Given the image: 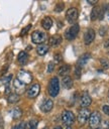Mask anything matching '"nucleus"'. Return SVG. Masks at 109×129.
I'll use <instances>...</instances> for the list:
<instances>
[{
    "mask_svg": "<svg viewBox=\"0 0 109 129\" xmlns=\"http://www.w3.org/2000/svg\"><path fill=\"white\" fill-rule=\"evenodd\" d=\"M60 92V81L57 77L50 79L48 83V94L50 97H57Z\"/></svg>",
    "mask_w": 109,
    "mask_h": 129,
    "instance_id": "nucleus-1",
    "label": "nucleus"
},
{
    "mask_svg": "<svg viewBox=\"0 0 109 129\" xmlns=\"http://www.w3.org/2000/svg\"><path fill=\"white\" fill-rule=\"evenodd\" d=\"M79 30H80V25L78 23H74L69 29H67V31L65 32V37L68 40H73L75 39L78 34H79Z\"/></svg>",
    "mask_w": 109,
    "mask_h": 129,
    "instance_id": "nucleus-2",
    "label": "nucleus"
},
{
    "mask_svg": "<svg viewBox=\"0 0 109 129\" xmlns=\"http://www.w3.org/2000/svg\"><path fill=\"white\" fill-rule=\"evenodd\" d=\"M62 121L66 126L70 127L71 125H73L75 123V115H74V113L72 111H69V110L64 111L63 114H62Z\"/></svg>",
    "mask_w": 109,
    "mask_h": 129,
    "instance_id": "nucleus-3",
    "label": "nucleus"
},
{
    "mask_svg": "<svg viewBox=\"0 0 109 129\" xmlns=\"http://www.w3.org/2000/svg\"><path fill=\"white\" fill-rule=\"evenodd\" d=\"M101 124V115L99 112L95 111L93 113H91L90 118H89V125L91 128L96 129L98 128V126Z\"/></svg>",
    "mask_w": 109,
    "mask_h": 129,
    "instance_id": "nucleus-4",
    "label": "nucleus"
},
{
    "mask_svg": "<svg viewBox=\"0 0 109 129\" xmlns=\"http://www.w3.org/2000/svg\"><path fill=\"white\" fill-rule=\"evenodd\" d=\"M46 39V34L45 32L39 31V30H35L34 32H32L31 34V40L33 43L36 44H42Z\"/></svg>",
    "mask_w": 109,
    "mask_h": 129,
    "instance_id": "nucleus-5",
    "label": "nucleus"
},
{
    "mask_svg": "<svg viewBox=\"0 0 109 129\" xmlns=\"http://www.w3.org/2000/svg\"><path fill=\"white\" fill-rule=\"evenodd\" d=\"M17 80L20 81V82H21L22 84H24V85H28V84H30L31 81H32V76H31L30 73L21 70V71H19L18 74H17Z\"/></svg>",
    "mask_w": 109,
    "mask_h": 129,
    "instance_id": "nucleus-6",
    "label": "nucleus"
},
{
    "mask_svg": "<svg viewBox=\"0 0 109 129\" xmlns=\"http://www.w3.org/2000/svg\"><path fill=\"white\" fill-rule=\"evenodd\" d=\"M78 14H79V12H78L77 8L72 7L70 9H68L67 12H66V19H67V21L69 23H75L76 20L78 19Z\"/></svg>",
    "mask_w": 109,
    "mask_h": 129,
    "instance_id": "nucleus-7",
    "label": "nucleus"
},
{
    "mask_svg": "<svg viewBox=\"0 0 109 129\" xmlns=\"http://www.w3.org/2000/svg\"><path fill=\"white\" fill-rule=\"evenodd\" d=\"M90 115H91V112L88 108H82L78 114V121L80 122V124H82V125L85 124L89 120Z\"/></svg>",
    "mask_w": 109,
    "mask_h": 129,
    "instance_id": "nucleus-8",
    "label": "nucleus"
},
{
    "mask_svg": "<svg viewBox=\"0 0 109 129\" xmlns=\"http://www.w3.org/2000/svg\"><path fill=\"white\" fill-rule=\"evenodd\" d=\"M39 92H40V85L37 84V83H35V84L31 85V86L27 89L26 94H27V97H28V98L33 99V98H35V97L38 96Z\"/></svg>",
    "mask_w": 109,
    "mask_h": 129,
    "instance_id": "nucleus-9",
    "label": "nucleus"
},
{
    "mask_svg": "<svg viewBox=\"0 0 109 129\" xmlns=\"http://www.w3.org/2000/svg\"><path fill=\"white\" fill-rule=\"evenodd\" d=\"M95 36H96L95 30H94L93 28H88V29L86 30L85 34H84V42H85V44H87V45L91 44V43L94 41Z\"/></svg>",
    "mask_w": 109,
    "mask_h": 129,
    "instance_id": "nucleus-10",
    "label": "nucleus"
},
{
    "mask_svg": "<svg viewBox=\"0 0 109 129\" xmlns=\"http://www.w3.org/2000/svg\"><path fill=\"white\" fill-rule=\"evenodd\" d=\"M80 103H81L82 108H88V107L91 105V103H92V99H91V96L89 95L88 92H84V93L82 94Z\"/></svg>",
    "mask_w": 109,
    "mask_h": 129,
    "instance_id": "nucleus-11",
    "label": "nucleus"
},
{
    "mask_svg": "<svg viewBox=\"0 0 109 129\" xmlns=\"http://www.w3.org/2000/svg\"><path fill=\"white\" fill-rule=\"evenodd\" d=\"M103 10L100 6H94L91 12V20H96L98 18H102L103 17Z\"/></svg>",
    "mask_w": 109,
    "mask_h": 129,
    "instance_id": "nucleus-12",
    "label": "nucleus"
},
{
    "mask_svg": "<svg viewBox=\"0 0 109 129\" xmlns=\"http://www.w3.org/2000/svg\"><path fill=\"white\" fill-rule=\"evenodd\" d=\"M52 108H53V102H52V100H50V99L44 100V101L42 102V104L40 105V109H41V111L44 112V113L50 112V111L52 110Z\"/></svg>",
    "mask_w": 109,
    "mask_h": 129,
    "instance_id": "nucleus-13",
    "label": "nucleus"
},
{
    "mask_svg": "<svg viewBox=\"0 0 109 129\" xmlns=\"http://www.w3.org/2000/svg\"><path fill=\"white\" fill-rule=\"evenodd\" d=\"M25 86H26V85L22 84V83H21L20 81H18L17 79H15V80L13 81V88H14L16 94H18V95L25 92Z\"/></svg>",
    "mask_w": 109,
    "mask_h": 129,
    "instance_id": "nucleus-14",
    "label": "nucleus"
},
{
    "mask_svg": "<svg viewBox=\"0 0 109 129\" xmlns=\"http://www.w3.org/2000/svg\"><path fill=\"white\" fill-rule=\"evenodd\" d=\"M90 57H91V54H90L89 52L82 54V55L79 57L78 61H77V67H79L80 69H82V68L88 62V60L90 59Z\"/></svg>",
    "mask_w": 109,
    "mask_h": 129,
    "instance_id": "nucleus-15",
    "label": "nucleus"
},
{
    "mask_svg": "<svg viewBox=\"0 0 109 129\" xmlns=\"http://www.w3.org/2000/svg\"><path fill=\"white\" fill-rule=\"evenodd\" d=\"M17 60H18V62L21 64V66H24L26 62H27V60H28V54L25 52V51H20L19 53H18V56H17Z\"/></svg>",
    "mask_w": 109,
    "mask_h": 129,
    "instance_id": "nucleus-16",
    "label": "nucleus"
},
{
    "mask_svg": "<svg viewBox=\"0 0 109 129\" xmlns=\"http://www.w3.org/2000/svg\"><path fill=\"white\" fill-rule=\"evenodd\" d=\"M62 40H63L62 36L56 34V35H53V36H51V37L49 38L48 43H49V45H51V46H57V45H59V44L62 42Z\"/></svg>",
    "mask_w": 109,
    "mask_h": 129,
    "instance_id": "nucleus-17",
    "label": "nucleus"
},
{
    "mask_svg": "<svg viewBox=\"0 0 109 129\" xmlns=\"http://www.w3.org/2000/svg\"><path fill=\"white\" fill-rule=\"evenodd\" d=\"M41 26H42L45 30L50 29V27L52 26V20H51V18L48 17V16L44 17V18L41 20Z\"/></svg>",
    "mask_w": 109,
    "mask_h": 129,
    "instance_id": "nucleus-18",
    "label": "nucleus"
},
{
    "mask_svg": "<svg viewBox=\"0 0 109 129\" xmlns=\"http://www.w3.org/2000/svg\"><path fill=\"white\" fill-rule=\"evenodd\" d=\"M70 71H71V66H69V64H62L60 68H59V75L60 76H67L69 73H70Z\"/></svg>",
    "mask_w": 109,
    "mask_h": 129,
    "instance_id": "nucleus-19",
    "label": "nucleus"
},
{
    "mask_svg": "<svg viewBox=\"0 0 109 129\" xmlns=\"http://www.w3.org/2000/svg\"><path fill=\"white\" fill-rule=\"evenodd\" d=\"M62 83L67 89H71L73 87V79L70 76H65L62 80Z\"/></svg>",
    "mask_w": 109,
    "mask_h": 129,
    "instance_id": "nucleus-20",
    "label": "nucleus"
},
{
    "mask_svg": "<svg viewBox=\"0 0 109 129\" xmlns=\"http://www.w3.org/2000/svg\"><path fill=\"white\" fill-rule=\"evenodd\" d=\"M19 99H20V97H19V95L16 94V93H10V94L8 95V97H7V101H8L10 104H15V103H17V102L19 101Z\"/></svg>",
    "mask_w": 109,
    "mask_h": 129,
    "instance_id": "nucleus-21",
    "label": "nucleus"
},
{
    "mask_svg": "<svg viewBox=\"0 0 109 129\" xmlns=\"http://www.w3.org/2000/svg\"><path fill=\"white\" fill-rule=\"evenodd\" d=\"M36 51H37V53L39 55H44L48 51V45L47 44H44V43L39 44L37 46V48H36Z\"/></svg>",
    "mask_w": 109,
    "mask_h": 129,
    "instance_id": "nucleus-22",
    "label": "nucleus"
},
{
    "mask_svg": "<svg viewBox=\"0 0 109 129\" xmlns=\"http://www.w3.org/2000/svg\"><path fill=\"white\" fill-rule=\"evenodd\" d=\"M11 115H12L13 119H19V118L22 116V111H21L20 108L15 107V108L11 111Z\"/></svg>",
    "mask_w": 109,
    "mask_h": 129,
    "instance_id": "nucleus-23",
    "label": "nucleus"
},
{
    "mask_svg": "<svg viewBox=\"0 0 109 129\" xmlns=\"http://www.w3.org/2000/svg\"><path fill=\"white\" fill-rule=\"evenodd\" d=\"M38 125V121L35 120V119H32V120H29L26 124H25V129H35Z\"/></svg>",
    "mask_w": 109,
    "mask_h": 129,
    "instance_id": "nucleus-24",
    "label": "nucleus"
},
{
    "mask_svg": "<svg viewBox=\"0 0 109 129\" xmlns=\"http://www.w3.org/2000/svg\"><path fill=\"white\" fill-rule=\"evenodd\" d=\"M64 3H62V2H60V3H58L57 5H56V8H54V11L56 12H61V11H63L64 10Z\"/></svg>",
    "mask_w": 109,
    "mask_h": 129,
    "instance_id": "nucleus-25",
    "label": "nucleus"
},
{
    "mask_svg": "<svg viewBox=\"0 0 109 129\" xmlns=\"http://www.w3.org/2000/svg\"><path fill=\"white\" fill-rule=\"evenodd\" d=\"M31 28V24H28L27 26H25L22 30H21V32H20V36H23V35H25L26 33H27V31L29 30Z\"/></svg>",
    "mask_w": 109,
    "mask_h": 129,
    "instance_id": "nucleus-26",
    "label": "nucleus"
},
{
    "mask_svg": "<svg viewBox=\"0 0 109 129\" xmlns=\"http://www.w3.org/2000/svg\"><path fill=\"white\" fill-rule=\"evenodd\" d=\"M12 129H25V123L24 122H21V123L15 125V126H13Z\"/></svg>",
    "mask_w": 109,
    "mask_h": 129,
    "instance_id": "nucleus-27",
    "label": "nucleus"
},
{
    "mask_svg": "<svg viewBox=\"0 0 109 129\" xmlns=\"http://www.w3.org/2000/svg\"><path fill=\"white\" fill-rule=\"evenodd\" d=\"M53 70H54V63L49 62L47 64V73H51V72H53Z\"/></svg>",
    "mask_w": 109,
    "mask_h": 129,
    "instance_id": "nucleus-28",
    "label": "nucleus"
},
{
    "mask_svg": "<svg viewBox=\"0 0 109 129\" xmlns=\"http://www.w3.org/2000/svg\"><path fill=\"white\" fill-rule=\"evenodd\" d=\"M102 110H103V113H105L107 116H109V105H104L102 107Z\"/></svg>",
    "mask_w": 109,
    "mask_h": 129,
    "instance_id": "nucleus-29",
    "label": "nucleus"
},
{
    "mask_svg": "<svg viewBox=\"0 0 109 129\" xmlns=\"http://www.w3.org/2000/svg\"><path fill=\"white\" fill-rule=\"evenodd\" d=\"M75 75H76L77 78L81 77V69L79 67H77V66H76V69H75Z\"/></svg>",
    "mask_w": 109,
    "mask_h": 129,
    "instance_id": "nucleus-30",
    "label": "nucleus"
},
{
    "mask_svg": "<svg viewBox=\"0 0 109 129\" xmlns=\"http://www.w3.org/2000/svg\"><path fill=\"white\" fill-rule=\"evenodd\" d=\"M54 59H56V62H60V61L62 60V55H61V53H56Z\"/></svg>",
    "mask_w": 109,
    "mask_h": 129,
    "instance_id": "nucleus-31",
    "label": "nucleus"
},
{
    "mask_svg": "<svg viewBox=\"0 0 109 129\" xmlns=\"http://www.w3.org/2000/svg\"><path fill=\"white\" fill-rule=\"evenodd\" d=\"M99 33H100V35H101V36H104V35L106 34V28H105V27H102V28H100V30H99Z\"/></svg>",
    "mask_w": 109,
    "mask_h": 129,
    "instance_id": "nucleus-32",
    "label": "nucleus"
},
{
    "mask_svg": "<svg viewBox=\"0 0 109 129\" xmlns=\"http://www.w3.org/2000/svg\"><path fill=\"white\" fill-rule=\"evenodd\" d=\"M103 127L105 129H109V121L108 120H104L103 121Z\"/></svg>",
    "mask_w": 109,
    "mask_h": 129,
    "instance_id": "nucleus-33",
    "label": "nucleus"
},
{
    "mask_svg": "<svg viewBox=\"0 0 109 129\" xmlns=\"http://www.w3.org/2000/svg\"><path fill=\"white\" fill-rule=\"evenodd\" d=\"M97 2H98L97 0H94V1H91V0H89V1H88V3H89V4H92V5H94V4H96Z\"/></svg>",
    "mask_w": 109,
    "mask_h": 129,
    "instance_id": "nucleus-34",
    "label": "nucleus"
},
{
    "mask_svg": "<svg viewBox=\"0 0 109 129\" xmlns=\"http://www.w3.org/2000/svg\"><path fill=\"white\" fill-rule=\"evenodd\" d=\"M104 46H105V48H109V40H107V41L105 42Z\"/></svg>",
    "mask_w": 109,
    "mask_h": 129,
    "instance_id": "nucleus-35",
    "label": "nucleus"
},
{
    "mask_svg": "<svg viewBox=\"0 0 109 129\" xmlns=\"http://www.w3.org/2000/svg\"><path fill=\"white\" fill-rule=\"evenodd\" d=\"M54 129H62V127H61V126H57Z\"/></svg>",
    "mask_w": 109,
    "mask_h": 129,
    "instance_id": "nucleus-36",
    "label": "nucleus"
},
{
    "mask_svg": "<svg viewBox=\"0 0 109 129\" xmlns=\"http://www.w3.org/2000/svg\"><path fill=\"white\" fill-rule=\"evenodd\" d=\"M67 129H72V128H71V127H68V128H67Z\"/></svg>",
    "mask_w": 109,
    "mask_h": 129,
    "instance_id": "nucleus-37",
    "label": "nucleus"
},
{
    "mask_svg": "<svg viewBox=\"0 0 109 129\" xmlns=\"http://www.w3.org/2000/svg\"><path fill=\"white\" fill-rule=\"evenodd\" d=\"M108 99H109V93H108Z\"/></svg>",
    "mask_w": 109,
    "mask_h": 129,
    "instance_id": "nucleus-38",
    "label": "nucleus"
},
{
    "mask_svg": "<svg viewBox=\"0 0 109 129\" xmlns=\"http://www.w3.org/2000/svg\"><path fill=\"white\" fill-rule=\"evenodd\" d=\"M96 129H99V128H96Z\"/></svg>",
    "mask_w": 109,
    "mask_h": 129,
    "instance_id": "nucleus-39",
    "label": "nucleus"
}]
</instances>
